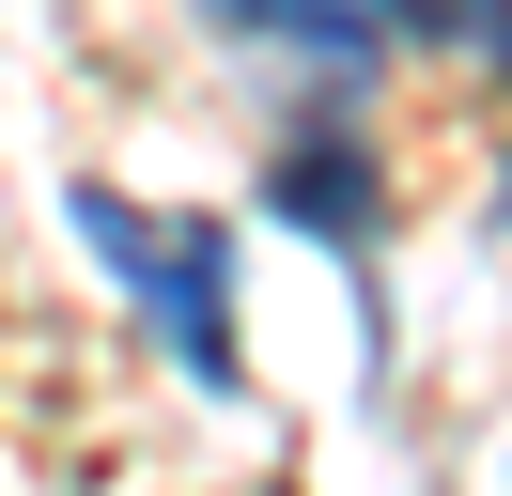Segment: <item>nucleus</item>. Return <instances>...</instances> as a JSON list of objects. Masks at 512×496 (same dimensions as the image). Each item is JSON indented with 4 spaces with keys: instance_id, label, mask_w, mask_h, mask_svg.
<instances>
[{
    "instance_id": "39448f33",
    "label": "nucleus",
    "mask_w": 512,
    "mask_h": 496,
    "mask_svg": "<svg viewBox=\"0 0 512 496\" xmlns=\"http://www.w3.org/2000/svg\"><path fill=\"white\" fill-rule=\"evenodd\" d=\"M497 233H512V171H497Z\"/></svg>"
},
{
    "instance_id": "f03ea898",
    "label": "nucleus",
    "mask_w": 512,
    "mask_h": 496,
    "mask_svg": "<svg viewBox=\"0 0 512 496\" xmlns=\"http://www.w3.org/2000/svg\"><path fill=\"white\" fill-rule=\"evenodd\" d=\"M264 202H280L311 248H342V264H357V295H373V155H357V124H311V140H280Z\"/></svg>"
},
{
    "instance_id": "20e7f679",
    "label": "nucleus",
    "mask_w": 512,
    "mask_h": 496,
    "mask_svg": "<svg viewBox=\"0 0 512 496\" xmlns=\"http://www.w3.org/2000/svg\"><path fill=\"white\" fill-rule=\"evenodd\" d=\"M404 47H466V62H512V0H388Z\"/></svg>"
},
{
    "instance_id": "7ed1b4c3",
    "label": "nucleus",
    "mask_w": 512,
    "mask_h": 496,
    "mask_svg": "<svg viewBox=\"0 0 512 496\" xmlns=\"http://www.w3.org/2000/svg\"><path fill=\"white\" fill-rule=\"evenodd\" d=\"M202 16H218V31H264V47H311L326 78H357L373 47H404L388 0H202Z\"/></svg>"
},
{
    "instance_id": "f257e3e1",
    "label": "nucleus",
    "mask_w": 512,
    "mask_h": 496,
    "mask_svg": "<svg viewBox=\"0 0 512 496\" xmlns=\"http://www.w3.org/2000/svg\"><path fill=\"white\" fill-rule=\"evenodd\" d=\"M63 233H94V264L125 279L140 310H156V341L187 357V388H202V403L249 388V326H233V233H218V217H156V202H125V186H63Z\"/></svg>"
}]
</instances>
